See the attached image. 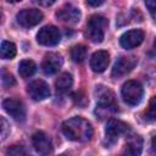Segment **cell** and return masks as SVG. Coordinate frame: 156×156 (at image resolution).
I'll return each instance as SVG.
<instances>
[{
	"instance_id": "obj_1",
	"label": "cell",
	"mask_w": 156,
	"mask_h": 156,
	"mask_svg": "<svg viewBox=\"0 0 156 156\" xmlns=\"http://www.w3.org/2000/svg\"><path fill=\"white\" fill-rule=\"evenodd\" d=\"M62 132L67 139L79 143L89 141L93 136L91 124L80 116H76L65 121L62 124Z\"/></svg>"
},
{
	"instance_id": "obj_2",
	"label": "cell",
	"mask_w": 156,
	"mask_h": 156,
	"mask_svg": "<svg viewBox=\"0 0 156 156\" xmlns=\"http://www.w3.org/2000/svg\"><path fill=\"white\" fill-rule=\"evenodd\" d=\"M107 26L108 22L105 17L100 15H93L87 23V38L93 43H101L105 38V30Z\"/></svg>"
},
{
	"instance_id": "obj_3",
	"label": "cell",
	"mask_w": 156,
	"mask_h": 156,
	"mask_svg": "<svg viewBox=\"0 0 156 156\" xmlns=\"http://www.w3.org/2000/svg\"><path fill=\"white\" fill-rule=\"evenodd\" d=\"M122 98L128 105H138L144 95L143 85L136 80H128L122 87Z\"/></svg>"
},
{
	"instance_id": "obj_4",
	"label": "cell",
	"mask_w": 156,
	"mask_h": 156,
	"mask_svg": "<svg viewBox=\"0 0 156 156\" xmlns=\"http://www.w3.org/2000/svg\"><path fill=\"white\" fill-rule=\"evenodd\" d=\"M61 40L60 29L55 26H45L37 34V41L44 46H54L57 45Z\"/></svg>"
},
{
	"instance_id": "obj_5",
	"label": "cell",
	"mask_w": 156,
	"mask_h": 156,
	"mask_svg": "<svg viewBox=\"0 0 156 156\" xmlns=\"http://www.w3.org/2000/svg\"><path fill=\"white\" fill-rule=\"evenodd\" d=\"M136 63H138V60L135 56H121L113 65L111 76L113 78H121L128 74L129 72H132L133 68L136 66Z\"/></svg>"
},
{
	"instance_id": "obj_6",
	"label": "cell",
	"mask_w": 156,
	"mask_h": 156,
	"mask_svg": "<svg viewBox=\"0 0 156 156\" xmlns=\"http://www.w3.org/2000/svg\"><path fill=\"white\" fill-rule=\"evenodd\" d=\"M129 124H127L126 122L123 121H119V119H116V118H112L107 122L106 124V128H105V134H106V139L110 141V143H115L119 135L122 134H126L129 132Z\"/></svg>"
},
{
	"instance_id": "obj_7",
	"label": "cell",
	"mask_w": 156,
	"mask_h": 156,
	"mask_svg": "<svg viewBox=\"0 0 156 156\" xmlns=\"http://www.w3.org/2000/svg\"><path fill=\"white\" fill-rule=\"evenodd\" d=\"M16 18H17V22L22 27L30 28L41 22L43 13H41V11H39L37 9H24L17 13Z\"/></svg>"
},
{
	"instance_id": "obj_8",
	"label": "cell",
	"mask_w": 156,
	"mask_h": 156,
	"mask_svg": "<svg viewBox=\"0 0 156 156\" xmlns=\"http://www.w3.org/2000/svg\"><path fill=\"white\" fill-rule=\"evenodd\" d=\"M2 107L13 119H16L18 122L24 121V118H26V107H24L22 101L17 100V99L9 98V99H5L2 101Z\"/></svg>"
},
{
	"instance_id": "obj_9",
	"label": "cell",
	"mask_w": 156,
	"mask_h": 156,
	"mask_svg": "<svg viewBox=\"0 0 156 156\" xmlns=\"http://www.w3.org/2000/svg\"><path fill=\"white\" fill-rule=\"evenodd\" d=\"M32 143L35 151L40 155H49L52 152L54 146L50 136L44 132H35L32 136Z\"/></svg>"
},
{
	"instance_id": "obj_10",
	"label": "cell",
	"mask_w": 156,
	"mask_h": 156,
	"mask_svg": "<svg viewBox=\"0 0 156 156\" xmlns=\"http://www.w3.org/2000/svg\"><path fill=\"white\" fill-rule=\"evenodd\" d=\"M27 91H28L29 96L35 101L45 100L50 95L49 84L46 82L41 80V79H37V80H33L32 83H29V85L27 88Z\"/></svg>"
},
{
	"instance_id": "obj_11",
	"label": "cell",
	"mask_w": 156,
	"mask_h": 156,
	"mask_svg": "<svg viewBox=\"0 0 156 156\" xmlns=\"http://www.w3.org/2000/svg\"><path fill=\"white\" fill-rule=\"evenodd\" d=\"M144 37H145V34L141 29H132L121 35L119 44L124 49H133L143 43Z\"/></svg>"
},
{
	"instance_id": "obj_12",
	"label": "cell",
	"mask_w": 156,
	"mask_h": 156,
	"mask_svg": "<svg viewBox=\"0 0 156 156\" xmlns=\"http://www.w3.org/2000/svg\"><path fill=\"white\" fill-rule=\"evenodd\" d=\"M62 63H63V58L60 54L50 52L45 55L43 63H41V68L45 74L50 76V74H55L56 72H58V69L62 67Z\"/></svg>"
},
{
	"instance_id": "obj_13",
	"label": "cell",
	"mask_w": 156,
	"mask_h": 156,
	"mask_svg": "<svg viewBox=\"0 0 156 156\" xmlns=\"http://www.w3.org/2000/svg\"><path fill=\"white\" fill-rule=\"evenodd\" d=\"M56 17L58 20H61L62 22H65V23L76 24L80 20V11H79V9H77L73 5H69L68 4V5L62 6L56 12Z\"/></svg>"
},
{
	"instance_id": "obj_14",
	"label": "cell",
	"mask_w": 156,
	"mask_h": 156,
	"mask_svg": "<svg viewBox=\"0 0 156 156\" xmlns=\"http://www.w3.org/2000/svg\"><path fill=\"white\" fill-rule=\"evenodd\" d=\"M110 63V55L105 50L95 51L90 57V67L94 72L101 73L104 72Z\"/></svg>"
},
{
	"instance_id": "obj_15",
	"label": "cell",
	"mask_w": 156,
	"mask_h": 156,
	"mask_svg": "<svg viewBox=\"0 0 156 156\" xmlns=\"http://www.w3.org/2000/svg\"><path fill=\"white\" fill-rule=\"evenodd\" d=\"M95 98H96V102L100 106H115V94L111 89H108L107 87L104 85H98L95 91Z\"/></svg>"
},
{
	"instance_id": "obj_16",
	"label": "cell",
	"mask_w": 156,
	"mask_h": 156,
	"mask_svg": "<svg viewBox=\"0 0 156 156\" xmlns=\"http://www.w3.org/2000/svg\"><path fill=\"white\" fill-rule=\"evenodd\" d=\"M143 150V138L140 135H130L126 143V154L129 155H140Z\"/></svg>"
},
{
	"instance_id": "obj_17",
	"label": "cell",
	"mask_w": 156,
	"mask_h": 156,
	"mask_svg": "<svg viewBox=\"0 0 156 156\" xmlns=\"http://www.w3.org/2000/svg\"><path fill=\"white\" fill-rule=\"evenodd\" d=\"M72 84H73L72 74H69V73H67V72L61 73V74L56 78V80H55V88H56L57 93H61V94L67 93V91L71 89Z\"/></svg>"
},
{
	"instance_id": "obj_18",
	"label": "cell",
	"mask_w": 156,
	"mask_h": 156,
	"mask_svg": "<svg viewBox=\"0 0 156 156\" xmlns=\"http://www.w3.org/2000/svg\"><path fill=\"white\" fill-rule=\"evenodd\" d=\"M37 71V65L32 60H23L18 65V73L23 78H28L33 76Z\"/></svg>"
},
{
	"instance_id": "obj_19",
	"label": "cell",
	"mask_w": 156,
	"mask_h": 156,
	"mask_svg": "<svg viewBox=\"0 0 156 156\" xmlns=\"http://www.w3.org/2000/svg\"><path fill=\"white\" fill-rule=\"evenodd\" d=\"M1 57L4 60H11L16 56V45L11 41H6L4 40L1 43Z\"/></svg>"
},
{
	"instance_id": "obj_20",
	"label": "cell",
	"mask_w": 156,
	"mask_h": 156,
	"mask_svg": "<svg viewBox=\"0 0 156 156\" xmlns=\"http://www.w3.org/2000/svg\"><path fill=\"white\" fill-rule=\"evenodd\" d=\"M71 57L77 63L83 62L87 58V48L84 45H80V44L74 45L71 50Z\"/></svg>"
},
{
	"instance_id": "obj_21",
	"label": "cell",
	"mask_w": 156,
	"mask_h": 156,
	"mask_svg": "<svg viewBox=\"0 0 156 156\" xmlns=\"http://www.w3.org/2000/svg\"><path fill=\"white\" fill-rule=\"evenodd\" d=\"M145 119L149 122H156V96L151 98L149 107L145 111Z\"/></svg>"
},
{
	"instance_id": "obj_22",
	"label": "cell",
	"mask_w": 156,
	"mask_h": 156,
	"mask_svg": "<svg viewBox=\"0 0 156 156\" xmlns=\"http://www.w3.org/2000/svg\"><path fill=\"white\" fill-rule=\"evenodd\" d=\"M1 82H2V85L5 88H11L12 85H15V78L12 74H10L9 72H6L5 69L1 71Z\"/></svg>"
},
{
	"instance_id": "obj_23",
	"label": "cell",
	"mask_w": 156,
	"mask_h": 156,
	"mask_svg": "<svg viewBox=\"0 0 156 156\" xmlns=\"http://www.w3.org/2000/svg\"><path fill=\"white\" fill-rule=\"evenodd\" d=\"M9 155H13V156H20V155H26L27 151L22 145H13L7 150Z\"/></svg>"
},
{
	"instance_id": "obj_24",
	"label": "cell",
	"mask_w": 156,
	"mask_h": 156,
	"mask_svg": "<svg viewBox=\"0 0 156 156\" xmlns=\"http://www.w3.org/2000/svg\"><path fill=\"white\" fill-rule=\"evenodd\" d=\"M145 5H146V9L149 10L151 17L156 22V0H145Z\"/></svg>"
},
{
	"instance_id": "obj_25",
	"label": "cell",
	"mask_w": 156,
	"mask_h": 156,
	"mask_svg": "<svg viewBox=\"0 0 156 156\" xmlns=\"http://www.w3.org/2000/svg\"><path fill=\"white\" fill-rule=\"evenodd\" d=\"M0 119H1V140H5L9 133V124L4 117H1Z\"/></svg>"
},
{
	"instance_id": "obj_26",
	"label": "cell",
	"mask_w": 156,
	"mask_h": 156,
	"mask_svg": "<svg viewBox=\"0 0 156 156\" xmlns=\"http://www.w3.org/2000/svg\"><path fill=\"white\" fill-rule=\"evenodd\" d=\"M87 4L89 6H93V7H98L100 5L104 4V0H87Z\"/></svg>"
},
{
	"instance_id": "obj_27",
	"label": "cell",
	"mask_w": 156,
	"mask_h": 156,
	"mask_svg": "<svg viewBox=\"0 0 156 156\" xmlns=\"http://www.w3.org/2000/svg\"><path fill=\"white\" fill-rule=\"evenodd\" d=\"M35 1L41 6H51L52 4L56 2V0H35Z\"/></svg>"
},
{
	"instance_id": "obj_28",
	"label": "cell",
	"mask_w": 156,
	"mask_h": 156,
	"mask_svg": "<svg viewBox=\"0 0 156 156\" xmlns=\"http://www.w3.org/2000/svg\"><path fill=\"white\" fill-rule=\"evenodd\" d=\"M151 151L156 154V135H154L151 139Z\"/></svg>"
},
{
	"instance_id": "obj_29",
	"label": "cell",
	"mask_w": 156,
	"mask_h": 156,
	"mask_svg": "<svg viewBox=\"0 0 156 156\" xmlns=\"http://www.w3.org/2000/svg\"><path fill=\"white\" fill-rule=\"evenodd\" d=\"M151 54H152L154 56H156V38H155V40H154V44H152V49H151Z\"/></svg>"
},
{
	"instance_id": "obj_30",
	"label": "cell",
	"mask_w": 156,
	"mask_h": 156,
	"mask_svg": "<svg viewBox=\"0 0 156 156\" xmlns=\"http://www.w3.org/2000/svg\"><path fill=\"white\" fill-rule=\"evenodd\" d=\"M9 2H18V1H21V0H7Z\"/></svg>"
}]
</instances>
